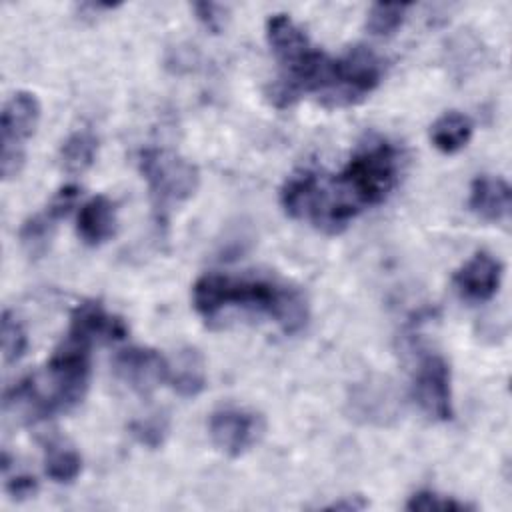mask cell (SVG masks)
I'll list each match as a JSON object with an SVG mask.
<instances>
[{
	"label": "cell",
	"mask_w": 512,
	"mask_h": 512,
	"mask_svg": "<svg viewBox=\"0 0 512 512\" xmlns=\"http://www.w3.org/2000/svg\"><path fill=\"white\" fill-rule=\"evenodd\" d=\"M40 122V102L32 92L12 94L0 114V172L4 180L18 176L26 158V140Z\"/></svg>",
	"instance_id": "5"
},
{
	"label": "cell",
	"mask_w": 512,
	"mask_h": 512,
	"mask_svg": "<svg viewBox=\"0 0 512 512\" xmlns=\"http://www.w3.org/2000/svg\"><path fill=\"white\" fill-rule=\"evenodd\" d=\"M470 210L486 222H504L510 216V186L500 176H478L470 186Z\"/></svg>",
	"instance_id": "12"
},
{
	"label": "cell",
	"mask_w": 512,
	"mask_h": 512,
	"mask_svg": "<svg viewBox=\"0 0 512 512\" xmlns=\"http://www.w3.org/2000/svg\"><path fill=\"white\" fill-rule=\"evenodd\" d=\"M192 306L204 320H214L230 306L246 308L272 318L284 334H298L310 320L306 294L292 284L268 278H236L202 274L192 286Z\"/></svg>",
	"instance_id": "2"
},
{
	"label": "cell",
	"mask_w": 512,
	"mask_h": 512,
	"mask_svg": "<svg viewBox=\"0 0 512 512\" xmlns=\"http://www.w3.org/2000/svg\"><path fill=\"white\" fill-rule=\"evenodd\" d=\"M502 270L504 268L498 258L480 250L456 270L452 284L460 298L468 302H486L498 292Z\"/></svg>",
	"instance_id": "11"
},
{
	"label": "cell",
	"mask_w": 512,
	"mask_h": 512,
	"mask_svg": "<svg viewBox=\"0 0 512 512\" xmlns=\"http://www.w3.org/2000/svg\"><path fill=\"white\" fill-rule=\"evenodd\" d=\"M192 10L198 18V22L210 32V34H220L226 24H228V6L216 4V2H194Z\"/></svg>",
	"instance_id": "25"
},
{
	"label": "cell",
	"mask_w": 512,
	"mask_h": 512,
	"mask_svg": "<svg viewBox=\"0 0 512 512\" xmlns=\"http://www.w3.org/2000/svg\"><path fill=\"white\" fill-rule=\"evenodd\" d=\"M382 62L366 46H354L338 58V88L332 108L352 106L378 88Z\"/></svg>",
	"instance_id": "8"
},
{
	"label": "cell",
	"mask_w": 512,
	"mask_h": 512,
	"mask_svg": "<svg viewBox=\"0 0 512 512\" xmlns=\"http://www.w3.org/2000/svg\"><path fill=\"white\" fill-rule=\"evenodd\" d=\"M44 470L52 482L70 484L82 472V456L70 446L50 444L44 458Z\"/></svg>",
	"instance_id": "20"
},
{
	"label": "cell",
	"mask_w": 512,
	"mask_h": 512,
	"mask_svg": "<svg viewBox=\"0 0 512 512\" xmlns=\"http://www.w3.org/2000/svg\"><path fill=\"white\" fill-rule=\"evenodd\" d=\"M410 4H372L366 14V30L372 36H392L406 18Z\"/></svg>",
	"instance_id": "21"
},
{
	"label": "cell",
	"mask_w": 512,
	"mask_h": 512,
	"mask_svg": "<svg viewBox=\"0 0 512 512\" xmlns=\"http://www.w3.org/2000/svg\"><path fill=\"white\" fill-rule=\"evenodd\" d=\"M116 376L136 394L150 396L170 376V362L154 348L130 346L114 358Z\"/></svg>",
	"instance_id": "9"
},
{
	"label": "cell",
	"mask_w": 512,
	"mask_h": 512,
	"mask_svg": "<svg viewBox=\"0 0 512 512\" xmlns=\"http://www.w3.org/2000/svg\"><path fill=\"white\" fill-rule=\"evenodd\" d=\"M396 180L398 150L388 140H370L354 152L340 174L316 176L306 222L326 234H338L362 210L384 202Z\"/></svg>",
	"instance_id": "1"
},
{
	"label": "cell",
	"mask_w": 512,
	"mask_h": 512,
	"mask_svg": "<svg viewBox=\"0 0 512 512\" xmlns=\"http://www.w3.org/2000/svg\"><path fill=\"white\" fill-rule=\"evenodd\" d=\"M138 168L158 210L190 200L200 186L194 162L166 148H146L138 156Z\"/></svg>",
	"instance_id": "3"
},
{
	"label": "cell",
	"mask_w": 512,
	"mask_h": 512,
	"mask_svg": "<svg viewBox=\"0 0 512 512\" xmlns=\"http://www.w3.org/2000/svg\"><path fill=\"white\" fill-rule=\"evenodd\" d=\"M172 388L182 398H194L206 388V362L204 356L192 348H182L170 364L168 376Z\"/></svg>",
	"instance_id": "15"
},
{
	"label": "cell",
	"mask_w": 512,
	"mask_h": 512,
	"mask_svg": "<svg viewBox=\"0 0 512 512\" xmlns=\"http://www.w3.org/2000/svg\"><path fill=\"white\" fill-rule=\"evenodd\" d=\"M128 432L132 434V438L150 448V450H156L164 444L166 436H168V420L160 414H152V416H146V418H138L134 422H130L128 426Z\"/></svg>",
	"instance_id": "24"
},
{
	"label": "cell",
	"mask_w": 512,
	"mask_h": 512,
	"mask_svg": "<svg viewBox=\"0 0 512 512\" xmlns=\"http://www.w3.org/2000/svg\"><path fill=\"white\" fill-rule=\"evenodd\" d=\"M352 410L356 416H362L366 422L384 424L386 418L394 416V396L388 384L370 382L360 384L352 394Z\"/></svg>",
	"instance_id": "17"
},
{
	"label": "cell",
	"mask_w": 512,
	"mask_h": 512,
	"mask_svg": "<svg viewBox=\"0 0 512 512\" xmlns=\"http://www.w3.org/2000/svg\"><path fill=\"white\" fill-rule=\"evenodd\" d=\"M90 348L92 346L66 336L50 356L46 366L50 384L46 400L52 416L68 412L84 400L90 382Z\"/></svg>",
	"instance_id": "4"
},
{
	"label": "cell",
	"mask_w": 512,
	"mask_h": 512,
	"mask_svg": "<svg viewBox=\"0 0 512 512\" xmlns=\"http://www.w3.org/2000/svg\"><path fill=\"white\" fill-rule=\"evenodd\" d=\"M6 492L14 498V500H24V498H30L36 494L38 490V482L34 476H28V474H16V476H10L6 478V484H4Z\"/></svg>",
	"instance_id": "26"
},
{
	"label": "cell",
	"mask_w": 512,
	"mask_h": 512,
	"mask_svg": "<svg viewBox=\"0 0 512 512\" xmlns=\"http://www.w3.org/2000/svg\"><path fill=\"white\" fill-rule=\"evenodd\" d=\"M412 394L430 420L448 422L454 416L450 366L440 354L430 352L420 358L414 372Z\"/></svg>",
	"instance_id": "7"
},
{
	"label": "cell",
	"mask_w": 512,
	"mask_h": 512,
	"mask_svg": "<svg viewBox=\"0 0 512 512\" xmlns=\"http://www.w3.org/2000/svg\"><path fill=\"white\" fill-rule=\"evenodd\" d=\"M368 508V500L362 496H342L338 500H334L332 504L324 506V510H336V512H358Z\"/></svg>",
	"instance_id": "27"
},
{
	"label": "cell",
	"mask_w": 512,
	"mask_h": 512,
	"mask_svg": "<svg viewBox=\"0 0 512 512\" xmlns=\"http://www.w3.org/2000/svg\"><path fill=\"white\" fill-rule=\"evenodd\" d=\"M126 334H128V326L120 316L110 314L96 300H86L72 310L70 328L66 336L78 342H84L88 346H94V344L124 340Z\"/></svg>",
	"instance_id": "10"
},
{
	"label": "cell",
	"mask_w": 512,
	"mask_h": 512,
	"mask_svg": "<svg viewBox=\"0 0 512 512\" xmlns=\"http://www.w3.org/2000/svg\"><path fill=\"white\" fill-rule=\"evenodd\" d=\"M474 124L472 120L456 110L444 112L434 120L430 126V140L436 150L442 154H456L460 152L472 138Z\"/></svg>",
	"instance_id": "16"
},
{
	"label": "cell",
	"mask_w": 512,
	"mask_h": 512,
	"mask_svg": "<svg viewBox=\"0 0 512 512\" xmlns=\"http://www.w3.org/2000/svg\"><path fill=\"white\" fill-rule=\"evenodd\" d=\"M98 154V138L90 130L72 132L60 146V162L62 168L70 174L86 172Z\"/></svg>",
	"instance_id": "18"
},
{
	"label": "cell",
	"mask_w": 512,
	"mask_h": 512,
	"mask_svg": "<svg viewBox=\"0 0 512 512\" xmlns=\"http://www.w3.org/2000/svg\"><path fill=\"white\" fill-rule=\"evenodd\" d=\"M0 342H2V358L6 364L18 362L28 348L26 330H24L22 322L16 318V314H12L10 310L2 312Z\"/></svg>",
	"instance_id": "22"
},
{
	"label": "cell",
	"mask_w": 512,
	"mask_h": 512,
	"mask_svg": "<svg viewBox=\"0 0 512 512\" xmlns=\"http://www.w3.org/2000/svg\"><path fill=\"white\" fill-rule=\"evenodd\" d=\"M76 230L86 246H102L116 234V206L114 202L98 194L90 198L78 212Z\"/></svg>",
	"instance_id": "13"
},
{
	"label": "cell",
	"mask_w": 512,
	"mask_h": 512,
	"mask_svg": "<svg viewBox=\"0 0 512 512\" xmlns=\"http://www.w3.org/2000/svg\"><path fill=\"white\" fill-rule=\"evenodd\" d=\"M266 40L280 66L292 64L312 48L306 32L288 14H272L266 20Z\"/></svg>",
	"instance_id": "14"
},
{
	"label": "cell",
	"mask_w": 512,
	"mask_h": 512,
	"mask_svg": "<svg viewBox=\"0 0 512 512\" xmlns=\"http://www.w3.org/2000/svg\"><path fill=\"white\" fill-rule=\"evenodd\" d=\"M406 510L410 512H472L476 510V506L462 502L454 496H444L432 490H420L408 498Z\"/></svg>",
	"instance_id": "23"
},
{
	"label": "cell",
	"mask_w": 512,
	"mask_h": 512,
	"mask_svg": "<svg viewBox=\"0 0 512 512\" xmlns=\"http://www.w3.org/2000/svg\"><path fill=\"white\" fill-rule=\"evenodd\" d=\"M56 222L58 218L48 210L38 212L28 220H24V224L20 226V244L30 258H40L46 254Z\"/></svg>",
	"instance_id": "19"
},
{
	"label": "cell",
	"mask_w": 512,
	"mask_h": 512,
	"mask_svg": "<svg viewBox=\"0 0 512 512\" xmlns=\"http://www.w3.org/2000/svg\"><path fill=\"white\" fill-rule=\"evenodd\" d=\"M266 430L264 418L246 408H220L212 412L208 422V434L212 444L226 456L238 458L254 448Z\"/></svg>",
	"instance_id": "6"
}]
</instances>
